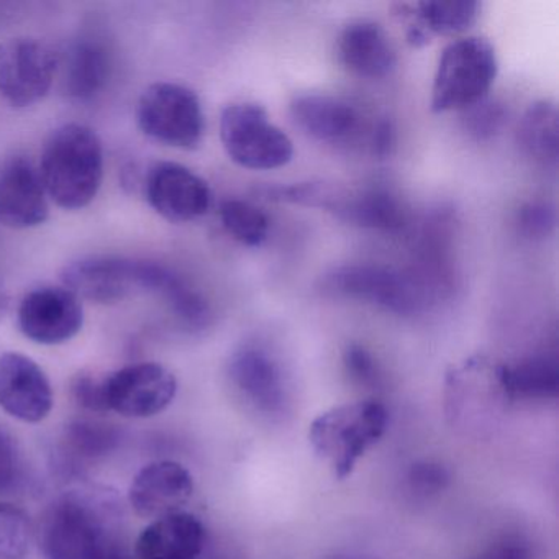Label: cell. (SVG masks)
Listing matches in <instances>:
<instances>
[{
	"label": "cell",
	"instance_id": "obj_1",
	"mask_svg": "<svg viewBox=\"0 0 559 559\" xmlns=\"http://www.w3.org/2000/svg\"><path fill=\"white\" fill-rule=\"evenodd\" d=\"M119 497L106 487H78L58 497L41 516L44 559H99L120 539Z\"/></svg>",
	"mask_w": 559,
	"mask_h": 559
},
{
	"label": "cell",
	"instance_id": "obj_2",
	"mask_svg": "<svg viewBox=\"0 0 559 559\" xmlns=\"http://www.w3.org/2000/svg\"><path fill=\"white\" fill-rule=\"evenodd\" d=\"M38 171L55 204L67 211L87 207L103 185L104 148L99 135L81 123L60 127L45 142Z\"/></svg>",
	"mask_w": 559,
	"mask_h": 559
},
{
	"label": "cell",
	"instance_id": "obj_3",
	"mask_svg": "<svg viewBox=\"0 0 559 559\" xmlns=\"http://www.w3.org/2000/svg\"><path fill=\"white\" fill-rule=\"evenodd\" d=\"M64 287L80 299L114 304L140 293L158 294L171 304L186 287L179 274L163 264L122 257H91L73 261L61 273Z\"/></svg>",
	"mask_w": 559,
	"mask_h": 559
},
{
	"label": "cell",
	"instance_id": "obj_4",
	"mask_svg": "<svg viewBox=\"0 0 559 559\" xmlns=\"http://www.w3.org/2000/svg\"><path fill=\"white\" fill-rule=\"evenodd\" d=\"M389 411L376 399L346 402L322 412L309 425L313 453L329 464L333 476H352L359 460L388 433Z\"/></svg>",
	"mask_w": 559,
	"mask_h": 559
},
{
	"label": "cell",
	"instance_id": "obj_5",
	"mask_svg": "<svg viewBox=\"0 0 559 559\" xmlns=\"http://www.w3.org/2000/svg\"><path fill=\"white\" fill-rule=\"evenodd\" d=\"M499 74L496 48L480 37L461 38L444 48L431 87L435 114L466 110L487 99Z\"/></svg>",
	"mask_w": 559,
	"mask_h": 559
},
{
	"label": "cell",
	"instance_id": "obj_6",
	"mask_svg": "<svg viewBox=\"0 0 559 559\" xmlns=\"http://www.w3.org/2000/svg\"><path fill=\"white\" fill-rule=\"evenodd\" d=\"M221 140L235 165L253 171H271L289 165L293 140L258 104H234L221 116Z\"/></svg>",
	"mask_w": 559,
	"mask_h": 559
},
{
	"label": "cell",
	"instance_id": "obj_7",
	"mask_svg": "<svg viewBox=\"0 0 559 559\" xmlns=\"http://www.w3.org/2000/svg\"><path fill=\"white\" fill-rule=\"evenodd\" d=\"M136 122L148 139L179 150H195L205 132L198 94L175 83L146 87L136 107Z\"/></svg>",
	"mask_w": 559,
	"mask_h": 559
},
{
	"label": "cell",
	"instance_id": "obj_8",
	"mask_svg": "<svg viewBox=\"0 0 559 559\" xmlns=\"http://www.w3.org/2000/svg\"><path fill=\"white\" fill-rule=\"evenodd\" d=\"M323 290L336 297L372 304L397 316H412L424 296L411 277L381 264H345L323 277Z\"/></svg>",
	"mask_w": 559,
	"mask_h": 559
},
{
	"label": "cell",
	"instance_id": "obj_9",
	"mask_svg": "<svg viewBox=\"0 0 559 559\" xmlns=\"http://www.w3.org/2000/svg\"><path fill=\"white\" fill-rule=\"evenodd\" d=\"M58 58L34 38L0 41V96L24 109L40 103L53 86Z\"/></svg>",
	"mask_w": 559,
	"mask_h": 559
},
{
	"label": "cell",
	"instance_id": "obj_10",
	"mask_svg": "<svg viewBox=\"0 0 559 559\" xmlns=\"http://www.w3.org/2000/svg\"><path fill=\"white\" fill-rule=\"evenodd\" d=\"M444 408L453 425L476 424L502 405L512 404L502 381V365L473 358L451 369L444 389Z\"/></svg>",
	"mask_w": 559,
	"mask_h": 559
},
{
	"label": "cell",
	"instance_id": "obj_11",
	"mask_svg": "<svg viewBox=\"0 0 559 559\" xmlns=\"http://www.w3.org/2000/svg\"><path fill=\"white\" fill-rule=\"evenodd\" d=\"M104 384L107 408L127 418L155 417L178 394V379L159 362L126 366L107 376Z\"/></svg>",
	"mask_w": 559,
	"mask_h": 559
},
{
	"label": "cell",
	"instance_id": "obj_12",
	"mask_svg": "<svg viewBox=\"0 0 559 559\" xmlns=\"http://www.w3.org/2000/svg\"><path fill=\"white\" fill-rule=\"evenodd\" d=\"M84 325L80 297L68 287L44 286L31 290L19 307L22 333L38 345L70 342Z\"/></svg>",
	"mask_w": 559,
	"mask_h": 559
},
{
	"label": "cell",
	"instance_id": "obj_13",
	"mask_svg": "<svg viewBox=\"0 0 559 559\" xmlns=\"http://www.w3.org/2000/svg\"><path fill=\"white\" fill-rule=\"evenodd\" d=\"M145 195L156 214L173 224L204 217L212 205L207 181L178 163H155L145 178Z\"/></svg>",
	"mask_w": 559,
	"mask_h": 559
},
{
	"label": "cell",
	"instance_id": "obj_14",
	"mask_svg": "<svg viewBox=\"0 0 559 559\" xmlns=\"http://www.w3.org/2000/svg\"><path fill=\"white\" fill-rule=\"evenodd\" d=\"M50 214L38 166L24 155L0 162V225L27 230L45 224Z\"/></svg>",
	"mask_w": 559,
	"mask_h": 559
},
{
	"label": "cell",
	"instance_id": "obj_15",
	"mask_svg": "<svg viewBox=\"0 0 559 559\" xmlns=\"http://www.w3.org/2000/svg\"><path fill=\"white\" fill-rule=\"evenodd\" d=\"M0 408L27 424L45 420L53 408L50 379L22 353L0 356Z\"/></svg>",
	"mask_w": 559,
	"mask_h": 559
},
{
	"label": "cell",
	"instance_id": "obj_16",
	"mask_svg": "<svg viewBox=\"0 0 559 559\" xmlns=\"http://www.w3.org/2000/svg\"><path fill=\"white\" fill-rule=\"evenodd\" d=\"M194 493V477L185 464L162 460L146 464L133 477L129 502L136 515L156 520L181 512Z\"/></svg>",
	"mask_w": 559,
	"mask_h": 559
},
{
	"label": "cell",
	"instance_id": "obj_17",
	"mask_svg": "<svg viewBox=\"0 0 559 559\" xmlns=\"http://www.w3.org/2000/svg\"><path fill=\"white\" fill-rule=\"evenodd\" d=\"M228 374L235 388L263 414H283L287 392L280 362L260 346H243L231 356Z\"/></svg>",
	"mask_w": 559,
	"mask_h": 559
},
{
	"label": "cell",
	"instance_id": "obj_18",
	"mask_svg": "<svg viewBox=\"0 0 559 559\" xmlns=\"http://www.w3.org/2000/svg\"><path fill=\"white\" fill-rule=\"evenodd\" d=\"M205 526L191 512L171 513L153 520L140 533L135 559H199L204 551Z\"/></svg>",
	"mask_w": 559,
	"mask_h": 559
},
{
	"label": "cell",
	"instance_id": "obj_19",
	"mask_svg": "<svg viewBox=\"0 0 559 559\" xmlns=\"http://www.w3.org/2000/svg\"><path fill=\"white\" fill-rule=\"evenodd\" d=\"M340 63L356 76L381 80L397 67V55L381 25L356 21L338 38Z\"/></svg>",
	"mask_w": 559,
	"mask_h": 559
},
{
	"label": "cell",
	"instance_id": "obj_20",
	"mask_svg": "<svg viewBox=\"0 0 559 559\" xmlns=\"http://www.w3.org/2000/svg\"><path fill=\"white\" fill-rule=\"evenodd\" d=\"M110 53L107 45L97 37H81L68 48L63 61L64 96L76 103L96 99L110 76Z\"/></svg>",
	"mask_w": 559,
	"mask_h": 559
},
{
	"label": "cell",
	"instance_id": "obj_21",
	"mask_svg": "<svg viewBox=\"0 0 559 559\" xmlns=\"http://www.w3.org/2000/svg\"><path fill=\"white\" fill-rule=\"evenodd\" d=\"M294 123L312 139L336 142L358 126V112L352 104L325 94H304L290 104Z\"/></svg>",
	"mask_w": 559,
	"mask_h": 559
},
{
	"label": "cell",
	"instance_id": "obj_22",
	"mask_svg": "<svg viewBox=\"0 0 559 559\" xmlns=\"http://www.w3.org/2000/svg\"><path fill=\"white\" fill-rule=\"evenodd\" d=\"M326 209L346 224L369 230L394 231L404 225L401 202L382 189H366L345 198H330Z\"/></svg>",
	"mask_w": 559,
	"mask_h": 559
},
{
	"label": "cell",
	"instance_id": "obj_23",
	"mask_svg": "<svg viewBox=\"0 0 559 559\" xmlns=\"http://www.w3.org/2000/svg\"><path fill=\"white\" fill-rule=\"evenodd\" d=\"M502 381L510 402L558 397L559 362L555 355H532L515 365H502Z\"/></svg>",
	"mask_w": 559,
	"mask_h": 559
},
{
	"label": "cell",
	"instance_id": "obj_24",
	"mask_svg": "<svg viewBox=\"0 0 559 559\" xmlns=\"http://www.w3.org/2000/svg\"><path fill=\"white\" fill-rule=\"evenodd\" d=\"M399 17L412 19L415 27L430 37L433 35H460L469 31L480 15L479 2L471 0H430L418 4L395 5Z\"/></svg>",
	"mask_w": 559,
	"mask_h": 559
},
{
	"label": "cell",
	"instance_id": "obj_25",
	"mask_svg": "<svg viewBox=\"0 0 559 559\" xmlns=\"http://www.w3.org/2000/svg\"><path fill=\"white\" fill-rule=\"evenodd\" d=\"M516 143L530 158L542 165H556L559 153L558 109L551 100L532 104L520 119Z\"/></svg>",
	"mask_w": 559,
	"mask_h": 559
},
{
	"label": "cell",
	"instance_id": "obj_26",
	"mask_svg": "<svg viewBox=\"0 0 559 559\" xmlns=\"http://www.w3.org/2000/svg\"><path fill=\"white\" fill-rule=\"evenodd\" d=\"M218 214L228 235L245 247H261L270 235V218L250 202L228 199Z\"/></svg>",
	"mask_w": 559,
	"mask_h": 559
},
{
	"label": "cell",
	"instance_id": "obj_27",
	"mask_svg": "<svg viewBox=\"0 0 559 559\" xmlns=\"http://www.w3.org/2000/svg\"><path fill=\"white\" fill-rule=\"evenodd\" d=\"M31 516L12 506L0 502V559H25L32 545Z\"/></svg>",
	"mask_w": 559,
	"mask_h": 559
},
{
	"label": "cell",
	"instance_id": "obj_28",
	"mask_svg": "<svg viewBox=\"0 0 559 559\" xmlns=\"http://www.w3.org/2000/svg\"><path fill=\"white\" fill-rule=\"evenodd\" d=\"M68 444L84 457L104 456L119 443V431L99 421H74L68 428Z\"/></svg>",
	"mask_w": 559,
	"mask_h": 559
},
{
	"label": "cell",
	"instance_id": "obj_29",
	"mask_svg": "<svg viewBox=\"0 0 559 559\" xmlns=\"http://www.w3.org/2000/svg\"><path fill=\"white\" fill-rule=\"evenodd\" d=\"M507 120H509V110L506 104L484 99L464 110L463 126L471 139L476 142H487L502 132Z\"/></svg>",
	"mask_w": 559,
	"mask_h": 559
},
{
	"label": "cell",
	"instance_id": "obj_30",
	"mask_svg": "<svg viewBox=\"0 0 559 559\" xmlns=\"http://www.w3.org/2000/svg\"><path fill=\"white\" fill-rule=\"evenodd\" d=\"M25 479L24 456L15 438L0 427V496L21 489Z\"/></svg>",
	"mask_w": 559,
	"mask_h": 559
},
{
	"label": "cell",
	"instance_id": "obj_31",
	"mask_svg": "<svg viewBox=\"0 0 559 559\" xmlns=\"http://www.w3.org/2000/svg\"><path fill=\"white\" fill-rule=\"evenodd\" d=\"M520 234L530 240L549 237L556 227V211L548 202L535 201L523 205L516 215Z\"/></svg>",
	"mask_w": 559,
	"mask_h": 559
},
{
	"label": "cell",
	"instance_id": "obj_32",
	"mask_svg": "<svg viewBox=\"0 0 559 559\" xmlns=\"http://www.w3.org/2000/svg\"><path fill=\"white\" fill-rule=\"evenodd\" d=\"M407 483L412 492L424 497L433 496L450 486V471L435 461H417L408 469Z\"/></svg>",
	"mask_w": 559,
	"mask_h": 559
},
{
	"label": "cell",
	"instance_id": "obj_33",
	"mask_svg": "<svg viewBox=\"0 0 559 559\" xmlns=\"http://www.w3.org/2000/svg\"><path fill=\"white\" fill-rule=\"evenodd\" d=\"M346 371L352 376L353 381L366 388H376L381 381V371L374 356L361 345H348L343 355Z\"/></svg>",
	"mask_w": 559,
	"mask_h": 559
},
{
	"label": "cell",
	"instance_id": "obj_34",
	"mask_svg": "<svg viewBox=\"0 0 559 559\" xmlns=\"http://www.w3.org/2000/svg\"><path fill=\"white\" fill-rule=\"evenodd\" d=\"M106 378L99 379L93 374H78L71 385L74 401L78 405L91 412H107Z\"/></svg>",
	"mask_w": 559,
	"mask_h": 559
},
{
	"label": "cell",
	"instance_id": "obj_35",
	"mask_svg": "<svg viewBox=\"0 0 559 559\" xmlns=\"http://www.w3.org/2000/svg\"><path fill=\"white\" fill-rule=\"evenodd\" d=\"M466 559H536V551L522 536H503Z\"/></svg>",
	"mask_w": 559,
	"mask_h": 559
},
{
	"label": "cell",
	"instance_id": "obj_36",
	"mask_svg": "<svg viewBox=\"0 0 559 559\" xmlns=\"http://www.w3.org/2000/svg\"><path fill=\"white\" fill-rule=\"evenodd\" d=\"M395 145V130L389 120H382L376 127L374 135H372V152L374 155L385 158L391 155Z\"/></svg>",
	"mask_w": 559,
	"mask_h": 559
},
{
	"label": "cell",
	"instance_id": "obj_37",
	"mask_svg": "<svg viewBox=\"0 0 559 559\" xmlns=\"http://www.w3.org/2000/svg\"><path fill=\"white\" fill-rule=\"evenodd\" d=\"M99 559H135V556L123 546V543H117V545L110 546Z\"/></svg>",
	"mask_w": 559,
	"mask_h": 559
},
{
	"label": "cell",
	"instance_id": "obj_38",
	"mask_svg": "<svg viewBox=\"0 0 559 559\" xmlns=\"http://www.w3.org/2000/svg\"><path fill=\"white\" fill-rule=\"evenodd\" d=\"M9 309V296L8 293H5L4 286L0 284V320H2V317L5 316V312H8Z\"/></svg>",
	"mask_w": 559,
	"mask_h": 559
},
{
	"label": "cell",
	"instance_id": "obj_39",
	"mask_svg": "<svg viewBox=\"0 0 559 559\" xmlns=\"http://www.w3.org/2000/svg\"><path fill=\"white\" fill-rule=\"evenodd\" d=\"M335 559H348V558H335Z\"/></svg>",
	"mask_w": 559,
	"mask_h": 559
}]
</instances>
